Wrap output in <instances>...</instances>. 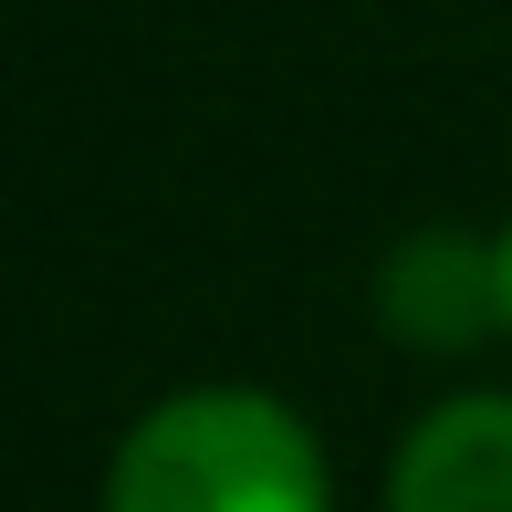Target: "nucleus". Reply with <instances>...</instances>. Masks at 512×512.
Listing matches in <instances>:
<instances>
[{
    "label": "nucleus",
    "mask_w": 512,
    "mask_h": 512,
    "mask_svg": "<svg viewBox=\"0 0 512 512\" xmlns=\"http://www.w3.org/2000/svg\"><path fill=\"white\" fill-rule=\"evenodd\" d=\"M105 512H335V481L272 387H178L115 439Z\"/></svg>",
    "instance_id": "f257e3e1"
},
{
    "label": "nucleus",
    "mask_w": 512,
    "mask_h": 512,
    "mask_svg": "<svg viewBox=\"0 0 512 512\" xmlns=\"http://www.w3.org/2000/svg\"><path fill=\"white\" fill-rule=\"evenodd\" d=\"M377 324H387V345H408V356H471V345L512 335L502 230L429 220V230H408V241H387V262H377Z\"/></svg>",
    "instance_id": "f03ea898"
},
{
    "label": "nucleus",
    "mask_w": 512,
    "mask_h": 512,
    "mask_svg": "<svg viewBox=\"0 0 512 512\" xmlns=\"http://www.w3.org/2000/svg\"><path fill=\"white\" fill-rule=\"evenodd\" d=\"M387 512H512V398L429 408L387 460Z\"/></svg>",
    "instance_id": "7ed1b4c3"
},
{
    "label": "nucleus",
    "mask_w": 512,
    "mask_h": 512,
    "mask_svg": "<svg viewBox=\"0 0 512 512\" xmlns=\"http://www.w3.org/2000/svg\"><path fill=\"white\" fill-rule=\"evenodd\" d=\"M502 304H512V220H502Z\"/></svg>",
    "instance_id": "20e7f679"
}]
</instances>
